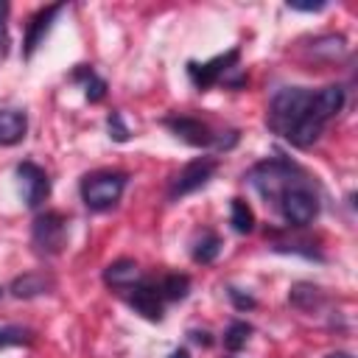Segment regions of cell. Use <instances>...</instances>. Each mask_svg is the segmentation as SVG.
Listing matches in <instances>:
<instances>
[{"mask_svg":"<svg viewBox=\"0 0 358 358\" xmlns=\"http://www.w3.org/2000/svg\"><path fill=\"white\" fill-rule=\"evenodd\" d=\"M305 176H308V173H305L296 162H291V159H285V157H268V159L252 165V171L246 173L249 185H252V187L263 196V201L271 204V207H277L280 196H282L288 187H294L299 179H305Z\"/></svg>","mask_w":358,"mask_h":358,"instance_id":"3957f363","label":"cell"},{"mask_svg":"<svg viewBox=\"0 0 358 358\" xmlns=\"http://www.w3.org/2000/svg\"><path fill=\"white\" fill-rule=\"evenodd\" d=\"M157 285H159V294L165 302H179L190 294V277L187 274H165L157 280Z\"/></svg>","mask_w":358,"mask_h":358,"instance_id":"ac0fdd59","label":"cell"},{"mask_svg":"<svg viewBox=\"0 0 358 358\" xmlns=\"http://www.w3.org/2000/svg\"><path fill=\"white\" fill-rule=\"evenodd\" d=\"M168 358H190V352H187L185 347H179V350H173V352H171Z\"/></svg>","mask_w":358,"mask_h":358,"instance_id":"4316f807","label":"cell"},{"mask_svg":"<svg viewBox=\"0 0 358 358\" xmlns=\"http://www.w3.org/2000/svg\"><path fill=\"white\" fill-rule=\"evenodd\" d=\"M62 11H64V3H53V6L39 8V11L28 20V25H25V39H22V56H25V59L34 56V50L42 45V39L48 36V31L53 28V22H56V17H59Z\"/></svg>","mask_w":358,"mask_h":358,"instance_id":"8fae6325","label":"cell"},{"mask_svg":"<svg viewBox=\"0 0 358 358\" xmlns=\"http://www.w3.org/2000/svg\"><path fill=\"white\" fill-rule=\"evenodd\" d=\"M67 243V215L59 210H45L31 224V246L42 257H56Z\"/></svg>","mask_w":358,"mask_h":358,"instance_id":"52a82bcc","label":"cell"},{"mask_svg":"<svg viewBox=\"0 0 358 358\" xmlns=\"http://www.w3.org/2000/svg\"><path fill=\"white\" fill-rule=\"evenodd\" d=\"M324 6H327L324 0H319V3H288L291 11H322Z\"/></svg>","mask_w":358,"mask_h":358,"instance_id":"cb8c5ba5","label":"cell"},{"mask_svg":"<svg viewBox=\"0 0 358 358\" xmlns=\"http://www.w3.org/2000/svg\"><path fill=\"white\" fill-rule=\"evenodd\" d=\"M215 171H218V159L215 157H196L179 173H173V179L168 182V201H179V199L201 190L215 176Z\"/></svg>","mask_w":358,"mask_h":358,"instance_id":"ba28073f","label":"cell"},{"mask_svg":"<svg viewBox=\"0 0 358 358\" xmlns=\"http://www.w3.org/2000/svg\"><path fill=\"white\" fill-rule=\"evenodd\" d=\"M190 338H193L196 344H204V347H210V344H213V338H210V333H207V330H190Z\"/></svg>","mask_w":358,"mask_h":358,"instance_id":"484cf974","label":"cell"},{"mask_svg":"<svg viewBox=\"0 0 358 358\" xmlns=\"http://www.w3.org/2000/svg\"><path fill=\"white\" fill-rule=\"evenodd\" d=\"M249 336H252V324L235 319V322H229V327L224 330V347H227L229 352H238L241 347H246Z\"/></svg>","mask_w":358,"mask_h":358,"instance_id":"44dd1931","label":"cell"},{"mask_svg":"<svg viewBox=\"0 0 358 358\" xmlns=\"http://www.w3.org/2000/svg\"><path fill=\"white\" fill-rule=\"evenodd\" d=\"M187 78L199 92H207L210 87L241 90L246 84V76L241 73V48H229L207 62H187Z\"/></svg>","mask_w":358,"mask_h":358,"instance_id":"7a4b0ae2","label":"cell"},{"mask_svg":"<svg viewBox=\"0 0 358 358\" xmlns=\"http://www.w3.org/2000/svg\"><path fill=\"white\" fill-rule=\"evenodd\" d=\"M229 224L238 235H249L255 229V213L243 199H232L229 204Z\"/></svg>","mask_w":358,"mask_h":358,"instance_id":"d6986e66","label":"cell"},{"mask_svg":"<svg viewBox=\"0 0 358 358\" xmlns=\"http://www.w3.org/2000/svg\"><path fill=\"white\" fill-rule=\"evenodd\" d=\"M28 134V115L17 106H0V145H20Z\"/></svg>","mask_w":358,"mask_h":358,"instance_id":"5bb4252c","label":"cell"},{"mask_svg":"<svg viewBox=\"0 0 358 358\" xmlns=\"http://www.w3.org/2000/svg\"><path fill=\"white\" fill-rule=\"evenodd\" d=\"M126 302L134 308V313H140L148 322H162V316H165V299L159 294L157 280H151V277H143L134 288H129Z\"/></svg>","mask_w":358,"mask_h":358,"instance_id":"30bf717a","label":"cell"},{"mask_svg":"<svg viewBox=\"0 0 358 358\" xmlns=\"http://www.w3.org/2000/svg\"><path fill=\"white\" fill-rule=\"evenodd\" d=\"M36 333L31 327H22V324H3L0 327V350L6 347H28L34 344Z\"/></svg>","mask_w":358,"mask_h":358,"instance_id":"ffe728a7","label":"cell"},{"mask_svg":"<svg viewBox=\"0 0 358 358\" xmlns=\"http://www.w3.org/2000/svg\"><path fill=\"white\" fill-rule=\"evenodd\" d=\"M129 185V173L126 171H112V168H103V171H92L81 179L78 185V193H81V201L90 213H106L112 207H117L123 190Z\"/></svg>","mask_w":358,"mask_h":358,"instance_id":"5b68a950","label":"cell"},{"mask_svg":"<svg viewBox=\"0 0 358 358\" xmlns=\"http://www.w3.org/2000/svg\"><path fill=\"white\" fill-rule=\"evenodd\" d=\"M17 182H20V193H22V201L25 207L36 210L42 207V201L50 196V176L45 168H39L36 162L31 159H22L17 165Z\"/></svg>","mask_w":358,"mask_h":358,"instance_id":"9c48e42d","label":"cell"},{"mask_svg":"<svg viewBox=\"0 0 358 358\" xmlns=\"http://www.w3.org/2000/svg\"><path fill=\"white\" fill-rule=\"evenodd\" d=\"M324 358H352L350 352H330V355H324Z\"/></svg>","mask_w":358,"mask_h":358,"instance_id":"83f0119b","label":"cell"},{"mask_svg":"<svg viewBox=\"0 0 358 358\" xmlns=\"http://www.w3.org/2000/svg\"><path fill=\"white\" fill-rule=\"evenodd\" d=\"M277 210H280V215H282V221L288 227H308V224H313L319 210H322V201H319V193L313 187V179L305 176L294 187H288L280 196Z\"/></svg>","mask_w":358,"mask_h":358,"instance_id":"8992f818","label":"cell"},{"mask_svg":"<svg viewBox=\"0 0 358 358\" xmlns=\"http://www.w3.org/2000/svg\"><path fill=\"white\" fill-rule=\"evenodd\" d=\"M106 129H109V137H112L115 143H126V140L131 137V131H129V126L123 123V115H120V112H112V115L106 117Z\"/></svg>","mask_w":358,"mask_h":358,"instance_id":"7402d4cb","label":"cell"},{"mask_svg":"<svg viewBox=\"0 0 358 358\" xmlns=\"http://www.w3.org/2000/svg\"><path fill=\"white\" fill-rule=\"evenodd\" d=\"M221 238L215 235V232H210V229H204L201 232V238H196V243H193V249H190V257H193V263H201V266H210L218 255H221Z\"/></svg>","mask_w":358,"mask_h":358,"instance_id":"e0dca14e","label":"cell"},{"mask_svg":"<svg viewBox=\"0 0 358 358\" xmlns=\"http://www.w3.org/2000/svg\"><path fill=\"white\" fill-rule=\"evenodd\" d=\"M0 296H3V288H0Z\"/></svg>","mask_w":358,"mask_h":358,"instance_id":"f1b7e54d","label":"cell"},{"mask_svg":"<svg viewBox=\"0 0 358 358\" xmlns=\"http://www.w3.org/2000/svg\"><path fill=\"white\" fill-rule=\"evenodd\" d=\"M227 294H229V299H232V305L238 308V310H252L257 302H255V296L252 294H246V291H241V288H227Z\"/></svg>","mask_w":358,"mask_h":358,"instance_id":"603a6c76","label":"cell"},{"mask_svg":"<svg viewBox=\"0 0 358 358\" xmlns=\"http://www.w3.org/2000/svg\"><path fill=\"white\" fill-rule=\"evenodd\" d=\"M162 126L176 134L182 143L193 145V148H218L227 151L238 143V131L235 129H213L207 120L196 117V115H168L162 117Z\"/></svg>","mask_w":358,"mask_h":358,"instance_id":"277c9868","label":"cell"},{"mask_svg":"<svg viewBox=\"0 0 358 358\" xmlns=\"http://www.w3.org/2000/svg\"><path fill=\"white\" fill-rule=\"evenodd\" d=\"M266 123L274 134L285 137L296 148H310L327 126V120L313 109V90H308V87L277 90L271 95Z\"/></svg>","mask_w":358,"mask_h":358,"instance_id":"6da1fadb","label":"cell"},{"mask_svg":"<svg viewBox=\"0 0 358 358\" xmlns=\"http://www.w3.org/2000/svg\"><path fill=\"white\" fill-rule=\"evenodd\" d=\"M6 17H8V6L0 3V53H3V42H6Z\"/></svg>","mask_w":358,"mask_h":358,"instance_id":"d4e9b609","label":"cell"},{"mask_svg":"<svg viewBox=\"0 0 358 358\" xmlns=\"http://www.w3.org/2000/svg\"><path fill=\"white\" fill-rule=\"evenodd\" d=\"M143 277H145V274L140 271L137 260H131V257H117V260H112V263L103 268V282H106L112 291H120V294H126L129 288H134Z\"/></svg>","mask_w":358,"mask_h":358,"instance_id":"7c38bea8","label":"cell"},{"mask_svg":"<svg viewBox=\"0 0 358 358\" xmlns=\"http://www.w3.org/2000/svg\"><path fill=\"white\" fill-rule=\"evenodd\" d=\"M56 288V280L45 271H28V274H20L11 280L8 285V294L14 299H34V296H45Z\"/></svg>","mask_w":358,"mask_h":358,"instance_id":"4fadbf2b","label":"cell"},{"mask_svg":"<svg viewBox=\"0 0 358 358\" xmlns=\"http://www.w3.org/2000/svg\"><path fill=\"white\" fill-rule=\"evenodd\" d=\"M322 299H324V294H322V288L313 285V282H294V285L288 288V302H291L296 310L310 313V310H316V308L322 305Z\"/></svg>","mask_w":358,"mask_h":358,"instance_id":"9a60e30c","label":"cell"},{"mask_svg":"<svg viewBox=\"0 0 358 358\" xmlns=\"http://www.w3.org/2000/svg\"><path fill=\"white\" fill-rule=\"evenodd\" d=\"M73 81H78V84L84 87V95H87L90 103L103 101V95H106V81H103L90 64H81V67L73 73Z\"/></svg>","mask_w":358,"mask_h":358,"instance_id":"2e32d148","label":"cell"}]
</instances>
